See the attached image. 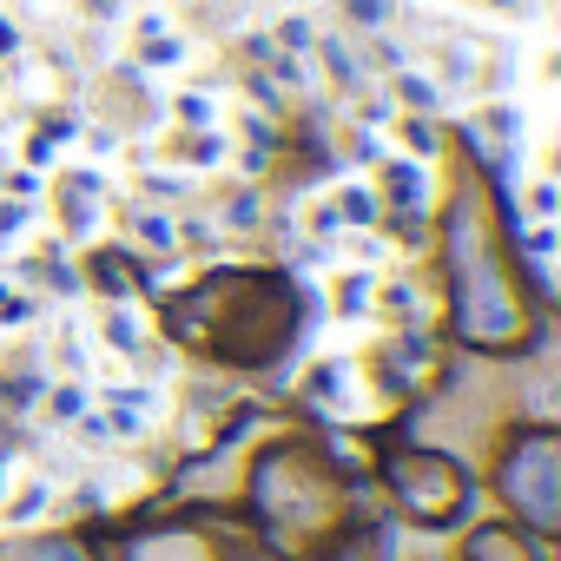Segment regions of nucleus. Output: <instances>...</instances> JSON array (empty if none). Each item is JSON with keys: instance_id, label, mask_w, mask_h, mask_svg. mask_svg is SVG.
Masks as SVG:
<instances>
[{"instance_id": "f257e3e1", "label": "nucleus", "mask_w": 561, "mask_h": 561, "mask_svg": "<svg viewBox=\"0 0 561 561\" xmlns=\"http://www.w3.org/2000/svg\"><path fill=\"white\" fill-rule=\"evenodd\" d=\"M554 482H561V456L548 436H528L515 456H508V495L535 515V522H554L561 502H554Z\"/></svg>"}, {"instance_id": "f03ea898", "label": "nucleus", "mask_w": 561, "mask_h": 561, "mask_svg": "<svg viewBox=\"0 0 561 561\" xmlns=\"http://www.w3.org/2000/svg\"><path fill=\"white\" fill-rule=\"evenodd\" d=\"M390 185H397V198H416V192H423V185H416V172H410V165H397V172H390Z\"/></svg>"}]
</instances>
